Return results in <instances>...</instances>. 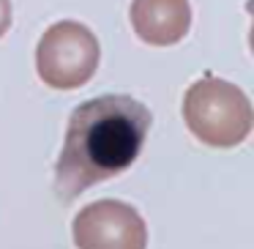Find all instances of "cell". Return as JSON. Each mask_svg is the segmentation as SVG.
<instances>
[{"label": "cell", "instance_id": "2", "mask_svg": "<svg viewBox=\"0 0 254 249\" xmlns=\"http://www.w3.org/2000/svg\"><path fill=\"white\" fill-rule=\"evenodd\" d=\"M183 121L199 143L235 148L252 132V101L238 85L221 77H199L183 96Z\"/></svg>", "mask_w": 254, "mask_h": 249}, {"label": "cell", "instance_id": "1", "mask_svg": "<svg viewBox=\"0 0 254 249\" xmlns=\"http://www.w3.org/2000/svg\"><path fill=\"white\" fill-rule=\"evenodd\" d=\"M150 110L134 96L107 93L71 112L55 165V192L74 200L93 183L110 181L137 162L150 132Z\"/></svg>", "mask_w": 254, "mask_h": 249}, {"label": "cell", "instance_id": "4", "mask_svg": "<svg viewBox=\"0 0 254 249\" xmlns=\"http://www.w3.org/2000/svg\"><path fill=\"white\" fill-rule=\"evenodd\" d=\"M77 249H148V225L123 200H96L74 216Z\"/></svg>", "mask_w": 254, "mask_h": 249}, {"label": "cell", "instance_id": "3", "mask_svg": "<svg viewBox=\"0 0 254 249\" xmlns=\"http://www.w3.org/2000/svg\"><path fill=\"white\" fill-rule=\"evenodd\" d=\"M101 47L93 30L82 22L63 19L44 30L36 47V72L50 88H82L99 69Z\"/></svg>", "mask_w": 254, "mask_h": 249}, {"label": "cell", "instance_id": "6", "mask_svg": "<svg viewBox=\"0 0 254 249\" xmlns=\"http://www.w3.org/2000/svg\"><path fill=\"white\" fill-rule=\"evenodd\" d=\"M11 28V0H0V39Z\"/></svg>", "mask_w": 254, "mask_h": 249}, {"label": "cell", "instance_id": "5", "mask_svg": "<svg viewBox=\"0 0 254 249\" xmlns=\"http://www.w3.org/2000/svg\"><path fill=\"white\" fill-rule=\"evenodd\" d=\"M131 28L145 44L172 47L191 28L189 0H131Z\"/></svg>", "mask_w": 254, "mask_h": 249}]
</instances>
